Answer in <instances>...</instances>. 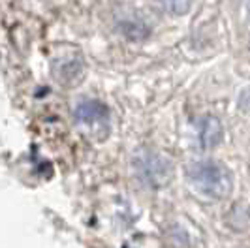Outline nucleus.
Listing matches in <instances>:
<instances>
[{"label": "nucleus", "instance_id": "2", "mask_svg": "<svg viewBox=\"0 0 250 248\" xmlns=\"http://www.w3.org/2000/svg\"><path fill=\"white\" fill-rule=\"evenodd\" d=\"M139 173L145 183L152 186H164L171 179V165L169 162L158 154H143L138 160Z\"/></svg>", "mask_w": 250, "mask_h": 248}, {"label": "nucleus", "instance_id": "6", "mask_svg": "<svg viewBox=\"0 0 250 248\" xmlns=\"http://www.w3.org/2000/svg\"><path fill=\"white\" fill-rule=\"evenodd\" d=\"M121 30H123V34H125L128 40H132V41H139V40H143V38L149 34L147 26L138 23V21H126V23L121 25Z\"/></svg>", "mask_w": 250, "mask_h": 248}, {"label": "nucleus", "instance_id": "5", "mask_svg": "<svg viewBox=\"0 0 250 248\" xmlns=\"http://www.w3.org/2000/svg\"><path fill=\"white\" fill-rule=\"evenodd\" d=\"M226 222L235 231H245L250 226V209L245 203H235L231 207V211L228 212Z\"/></svg>", "mask_w": 250, "mask_h": 248}, {"label": "nucleus", "instance_id": "7", "mask_svg": "<svg viewBox=\"0 0 250 248\" xmlns=\"http://www.w3.org/2000/svg\"><path fill=\"white\" fill-rule=\"evenodd\" d=\"M156 2L160 4L162 10L171 15H185L192 6V0H156Z\"/></svg>", "mask_w": 250, "mask_h": 248}, {"label": "nucleus", "instance_id": "1", "mask_svg": "<svg viewBox=\"0 0 250 248\" xmlns=\"http://www.w3.org/2000/svg\"><path fill=\"white\" fill-rule=\"evenodd\" d=\"M187 179L196 192L211 199H224L233 190V177L229 169L213 160L188 164Z\"/></svg>", "mask_w": 250, "mask_h": 248}, {"label": "nucleus", "instance_id": "4", "mask_svg": "<svg viewBox=\"0 0 250 248\" xmlns=\"http://www.w3.org/2000/svg\"><path fill=\"white\" fill-rule=\"evenodd\" d=\"M75 117L81 123H94L107 117V107L100 102H81L75 107Z\"/></svg>", "mask_w": 250, "mask_h": 248}, {"label": "nucleus", "instance_id": "3", "mask_svg": "<svg viewBox=\"0 0 250 248\" xmlns=\"http://www.w3.org/2000/svg\"><path fill=\"white\" fill-rule=\"evenodd\" d=\"M198 136H200V143L203 149H214L220 145L224 130L222 124L216 117H203L198 123Z\"/></svg>", "mask_w": 250, "mask_h": 248}]
</instances>
